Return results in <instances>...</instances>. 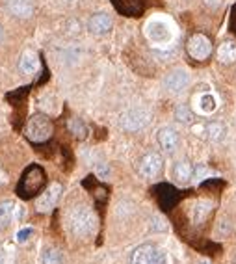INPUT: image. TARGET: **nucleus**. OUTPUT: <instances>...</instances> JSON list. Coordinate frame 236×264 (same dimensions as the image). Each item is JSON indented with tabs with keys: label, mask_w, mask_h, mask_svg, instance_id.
<instances>
[{
	"label": "nucleus",
	"mask_w": 236,
	"mask_h": 264,
	"mask_svg": "<svg viewBox=\"0 0 236 264\" xmlns=\"http://www.w3.org/2000/svg\"><path fill=\"white\" fill-rule=\"evenodd\" d=\"M145 35L155 47L166 49L175 39V26L166 17H153L145 24Z\"/></svg>",
	"instance_id": "nucleus-1"
},
{
	"label": "nucleus",
	"mask_w": 236,
	"mask_h": 264,
	"mask_svg": "<svg viewBox=\"0 0 236 264\" xmlns=\"http://www.w3.org/2000/svg\"><path fill=\"white\" fill-rule=\"evenodd\" d=\"M69 229L75 236L87 238L97 229V216L86 205H78L69 214Z\"/></svg>",
	"instance_id": "nucleus-2"
},
{
	"label": "nucleus",
	"mask_w": 236,
	"mask_h": 264,
	"mask_svg": "<svg viewBox=\"0 0 236 264\" xmlns=\"http://www.w3.org/2000/svg\"><path fill=\"white\" fill-rule=\"evenodd\" d=\"M26 136L32 142H45L52 136V123L51 119L43 114H34L26 123Z\"/></svg>",
	"instance_id": "nucleus-3"
},
{
	"label": "nucleus",
	"mask_w": 236,
	"mask_h": 264,
	"mask_svg": "<svg viewBox=\"0 0 236 264\" xmlns=\"http://www.w3.org/2000/svg\"><path fill=\"white\" fill-rule=\"evenodd\" d=\"M186 51H188L190 58H194L197 62H203V60H207L212 54V43H210L207 35L194 34L188 39V43H186Z\"/></svg>",
	"instance_id": "nucleus-4"
},
{
	"label": "nucleus",
	"mask_w": 236,
	"mask_h": 264,
	"mask_svg": "<svg viewBox=\"0 0 236 264\" xmlns=\"http://www.w3.org/2000/svg\"><path fill=\"white\" fill-rule=\"evenodd\" d=\"M151 119V114L149 110L145 108H130L127 110L121 117V125L125 130L128 132H136V130H141L144 126H147Z\"/></svg>",
	"instance_id": "nucleus-5"
},
{
	"label": "nucleus",
	"mask_w": 236,
	"mask_h": 264,
	"mask_svg": "<svg viewBox=\"0 0 236 264\" xmlns=\"http://www.w3.org/2000/svg\"><path fill=\"white\" fill-rule=\"evenodd\" d=\"M132 264H166V257L156 246L144 244L134 249Z\"/></svg>",
	"instance_id": "nucleus-6"
},
{
	"label": "nucleus",
	"mask_w": 236,
	"mask_h": 264,
	"mask_svg": "<svg viewBox=\"0 0 236 264\" xmlns=\"http://www.w3.org/2000/svg\"><path fill=\"white\" fill-rule=\"evenodd\" d=\"M162 166H164V160L158 153H147V155L139 160V173L147 179H155L160 175Z\"/></svg>",
	"instance_id": "nucleus-7"
},
{
	"label": "nucleus",
	"mask_w": 236,
	"mask_h": 264,
	"mask_svg": "<svg viewBox=\"0 0 236 264\" xmlns=\"http://www.w3.org/2000/svg\"><path fill=\"white\" fill-rule=\"evenodd\" d=\"M23 214H24L23 207H19L17 203H13V201L0 203V233L6 229L12 222L23 218Z\"/></svg>",
	"instance_id": "nucleus-8"
},
{
	"label": "nucleus",
	"mask_w": 236,
	"mask_h": 264,
	"mask_svg": "<svg viewBox=\"0 0 236 264\" xmlns=\"http://www.w3.org/2000/svg\"><path fill=\"white\" fill-rule=\"evenodd\" d=\"M164 84H166V87L169 92L180 93V92H184L186 87H188V84H190V75H188V71L184 69H175L166 76Z\"/></svg>",
	"instance_id": "nucleus-9"
},
{
	"label": "nucleus",
	"mask_w": 236,
	"mask_h": 264,
	"mask_svg": "<svg viewBox=\"0 0 236 264\" xmlns=\"http://www.w3.org/2000/svg\"><path fill=\"white\" fill-rule=\"evenodd\" d=\"M41 184H43V171L39 167H30L21 181V190L24 192V195H30L32 192L39 190Z\"/></svg>",
	"instance_id": "nucleus-10"
},
{
	"label": "nucleus",
	"mask_w": 236,
	"mask_h": 264,
	"mask_svg": "<svg viewBox=\"0 0 236 264\" xmlns=\"http://www.w3.org/2000/svg\"><path fill=\"white\" fill-rule=\"evenodd\" d=\"M158 144L166 153H173V151L179 147V134L177 130H173L171 126H164L158 130Z\"/></svg>",
	"instance_id": "nucleus-11"
},
{
	"label": "nucleus",
	"mask_w": 236,
	"mask_h": 264,
	"mask_svg": "<svg viewBox=\"0 0 236 264\" xmlns=\"http://www.w3.org/2000/svg\"><path fill=\"white\" fill-rule=\"evenodd\" d=\"M60 192H62V186H60V184H52L51 188L46 190L45 194L37 199V210H39V212H49V210L56 205L58 197H60Z\"/></svg>",
	"instance_id": "nucleus-12"
},
{
	"label": "nucleus",
	"mask_w": 236,
	"mask_h": 264,
	"mask_svg": "<svg viewBox=\"0 0 236 264\" xmlns=\"http://www.w3.org/2000/svg\"><path fill=\"white\" fill-rule=\"evenodd\" d=\"M6 8L12 15L21 19H28L34 13V6L30 4L28 0H6Z\"/></svg>",
	"instance_id": "nucleus-13"
},
{
	"label": "nucleus",
	"mask_w": 236,
	"mask_h": 264,
	"mask_svg": "<svg viewBox=\"0 0 236 264\" xmlns=\"http://www.w3.org/2000/svg\"><path fill=\"white\" fill-rule=\"evenodd\" d=\"M87 28L91 34H97V35H103L106 32H110L112 28V19L106 15V13H97V15H93L89 21H87Z\"/></svg>",
	"instance_id": "nucleus-14"
},
{
	"label": "nucleus",
	"mask_w": 236,
	"mask_h": 264,
	"mask_svg": "<svg viewBox=\"0 0 236 264\" xmlns=\"http://www.w3.org/2000/svg\"><path fill=\"white\" fill-rule=\"evenodd\" d=\"M196 108L199 114H212L218 108V99L214 97L212 93H201L199 97H196Z\"/></svg>",
	"instance_id": "nucleus-15"
},
{
	"label": "nucleus",
	"mask_w": 236,
	"mask_h": 264,
	"mask_svg": "<svg viewBox=\"0 0 236 264\" xmlns=\"http://www.w3.org/2000/svg\"><path fill=\"white\" fill-rule=\"evenodd\" d=\"M19 67L26 75L35 73V71L39 69V58H37V54L34 51H26L23 54V58H21V62H19Z\"/></svg>",
	"instance_id": "nucleus-16"
},
{
	"label": "nucleus",
	"mask_w": 236,
	"mask_h": 264,
	"mask_svg": "<svg viewBox=\"0 0 236 264\" xmlns=\"http://www.w3.org/2000/svg\"><path fill=\"white\" fill-rule=\"evenodd\" d=\"M212 210V203L210 201H197L192 208V219L196 222V224H201L203 219L207 218L208 212Z\"/></svg>",
	"instance_id": "nucleus-17"
},
{
	"label": "nucleus",
	"mask_w": 236,
	"mask_h": 264,
	"mask_svg": "<svg viewBox=\"0 0 236 264\" xmlns=\"http://www.w3.org/2000/svg\"><path fill=\"white\" fill-rule=\"evenodd\" d=\"M173 173H175V179L179 181V183H188L192 177H194V167L190 166V162H179L177 166H175V169H173Z\"/></svg>",
	"instance_id": "nucleus-18"
},
{
	"label": "nucleus",
	"mask_w": 236,
	"mask_h": 264,
	"mask_svg": "<svg viewBox=\"0 0 236 264\" xmlns=\"http://www.w3.org/2000/svg\"><path fill=\"white\" fill-rule=\"evenodd\" d=\"M218 58H219V62H223V63L236 62V43H232V41L223 43V45L218 49Z\"/></svg>",
	"instance_id": "nucleus-19"
},
{
	"label": "nucleus",
	"mask_w": 236,
	"mask_h": 264,
	"mask_svg": "<svg viewBox=\"0 0 236 264\" xmlns=\"http://www.w3.org/2000/svg\"><path fill=\"white\" fill-rule=\"evenodd\" d=\"M205 132H207L208 140H212V142H221L225 138V126L221 123H208L205 126Z\"/></svg>",
	"instance_id": "nucleus-20"
},
{
	"label": "nucleus",
	"mask_w": 236,
	"mask_h": 264,
	"mask_svg": "<svg viewBox=\"0 0 236 264\" xmlns=\"http://www.w3.org/2000/svg\"><path fill=\"white\" fill-rule=\"evenodd\" d=\"M41 262L43 264H62L64 262V255H62V251L56 249V247H46L45 251H43Z\"/></svg>",
	"instance_id": "nucleus-21"
},
{
	"label": "nucleus",
	"mask_w": 236,
	"mask_h": 264,
	"mask_svg": "<svg viewBox=\"0 0 236 264\" xmlns=\"http://www.w3.org/2000/svg\"><path fill=\"white\" fill-rule=\"evenodd\" d=\"M69 130L73 132V134H75L76 138H86L87 136V128H86V125H84V123H82L80 119H78V117H76V119H71L69 121Z\"/></svg>",
	"instance_id": "nucleus-22"
},
{
	"label": "nucleus",
	"mask_w": 236,
	"mask_h": 264,
	"mask_svg": "<svg viewBox=\"0 0 236 264\" xmlns=\"http://www.w3.org/2000/svg\"><path fill=\"white\" fill-rule=\"evenodd\" d=\"M175 117L179 121H182V123H188V121L192 119V112L186 106H177V110H175Z\"/></svg>",
	"instance_id": "nucleus-23"
},
{
	"label": "nucleus",
	"mask_w": 236,
	"mask_h": 264,
	"mask_svg": "<svg viewBox=\"0 0 236 264\" xmlns=\"http://www.w3.org/2000/svg\"><path fill=\"white\" fill-rule=\"evenodd\" d=\"M34 235V229L32 227H24V229L17 231V235H15V240L19 242V244H24V242L30 240V236Z\"/></svg>",
	"instance_id": "nucleus-24"
},
{
	"label": "nucleus",
	"mask_w": 236,
	"mask_h": 264,
	"mask_svg": "<svg viewBox=\"0 0 236 264\" xmlns=\"http://www.w3.org/2000/svg\"><path fill=\"white\" fill-rule=\"evenodd\" d=\"M212 173H210V169H208L207 166H197L196 169H194V177H196L197 183H201V181H205L207 177H210Z\"/></svg>",
	"instance_id": "nucleus-25"
},
{
	"label": "nucleus",
	"mask_w": 236,
	"mask_h": 264,
	"mask_svg": "<svg viewBox=\"0 0 236 264\" xmlns=\"http://www.w3.org/2000/svg\"><path fill=\"white\" fill-rule=\"evenodd\" d=\"M95 171H97V175H99L101 179H108L110 167H108V166H104V164H99V166L95 167Z\"/></svg>",
	"instance_id": "nucleus-26"
},
{
	"label": "nucleus",
	"mask_w": 236,
	"mask_h": 264,
	"mask_svg": "<svg viewBox=\"0 0 236 264\" xmlns=\"http://www.w3.org/2000/svg\"><path fill=\"white\" fill-rule=\"evenodd\" d=\"M203 2H205L208 8H218L219 4H221V0H203Z\"/></svg>",
	"instance_id": "nucleus-27"
},
{
	"label": "nucleus",
	"mask_w": 236,
	"mask_h": 264,
	"mask_svg": "<svg viewBox=\"0 0 236 264\" xmlns=\"http://www.w3.org/2000/svg\"><path fill=\"white\" fill-rule=\"evenodd\" d=\"M155 225H156V229H166V224H164V219L162 218H155Z\"/></svg>",
	"instance_id": "nucleus-28"
},
{
	"label": "nucleus",
	"mask_w": 236,
	"mask_h": 264,
	"mask_svg": "<svg viewBox=\"0 0 236 264\" xmlns=\"http://www.w3.org/2000/svg\"><path fill=\"white\" fill-rule=\"evenodd\" d=\"M6 262V253H4V249H0V264Z\"/></svg>",
	"instance_id": "nucleus-29"
},
{
	"label": "nucleus",
	"mask_w": 236,
	"mask_h": 264,
	"mask_svg": "<svg viewBox=\"0 0 236 264\" xmlns=\"http://www.w3.org/2000/svg\"><path fill=\"white\" fill-rule=\"evenodd\" d=\"M4 183H6V175L0 171V184H4Z\"/></svg>",
	"instance_id": "nucleus-30"
},
{
	"label": "nucleus",
	"mask_w": 236,
	"mask_h": 264,
	"mask_svg": "<svg viewBox=\"0 0 236 264\" xmlns=\"http://www.w3.org/2000/svg\"><path fill=\"white\" fill-rule=\"evenodd\" d=\"M0 39H2V28H0Z\"/></svg>",
	"instance_id": "nucleus-31"
}]
</instances>
